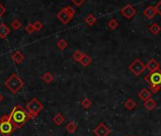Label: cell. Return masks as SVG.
Masks as SVG:
<instances>
[{
  "mask_svg": "<svg viewBox=\"0 0 161 136\" xmlns=\"http://www.w3.org/2000/svg\"><path fill=\"white\" fill-rule=\"evenodd\" d=\"M10 117H11L12 122L15 126L16 129L21 128L28 120L31 118L29 113L24 108H22L20 105H17L13 108V110L10 114Z\"/></svg>",
  "mask_w": 161,
  "mask_h": 136,
  "instance_id": "1",
  "label": "cell"
},
{
  "mask_svg": "<svg viewBox=\"0 0 161 136\" xmlns=\"http://www.w3.org/2000/svg\"><path fill=\"white\" fill-rule=\"evenodd\" d=\"M144 80L149 83L150 89L153 94H156L161 89V70L154 72H150L147 76L144 77Z\"/></svg>",
  "mask_w": 161,
  "mask_h": 136,
  "instance_id": "2",
  "label": "cell"
},
{
  "mask_svg": "<svg viewBox=\"0 0 161 136\" xmlns=\"http://www.w3.org/2000/svg\"><path fill=\"white\" fill-rule=\"evenodd\" d=\"M15 129V126L12 122L10 114H5L0 118V133L3 136H10Z\"/></svg>",
  "mask_w": 161,
  "mask_h": 136,
  "instance_id": "3",
  "label": "cell"
},
{
  "mask_svg": "<svg viewBox=\"0 0 161 136\" xmlns=\"http://www.w3.org/2000/svg\"><path fill=\"white\" fill-rule=\"evenodd\" d=\"M5 86L13 93V94H16L18 93L22 87L24 86V81L16 75V74H13L6 81H5Z\"/></svg>",
  "mask_w": 161,
  "mask_h": 136,
  "instance_id": "4",
  "label": "cell"
},
{
  "mask_svg": "<svg viewBox=\"0 0 161 136\" xmlns=\"http://www.w3.org/2000/svg\"><path fill=\"white\" fill-rule=\"evenodd\" d=\"M44 106L41 102L37 99V97H33L26 106V110L29 113L31 118H35L39 113L43 110Z\"/></svg>",
  "mask_w": 161,
  "mask_h": 136,
  "instance_id": "5",
  "label": "cell"
},
{
  "mask_svg": "<svg viewBox=\"0 0 161 136\" xmlns=\"http://www.w3.org/2000/svg\"><path fill=\"white\" fill-rule=\"evenodd\" d=\"M146 65L139 60V59H136L133 61V62L129 65V70H130L136 77L140 76L143 71L145 70Z\"/></svg>",
  "mask_w": 161,
  "mask_h": 136,
  "instance_id": "6",
  "label": "cell"
},
{
  "mask_svg": "<svg viewBox=\"0 0 161 136\" xmlns=\"http://www.w3.org/2000/svg\"><path fill=\"white\" fill-rule=\"evenodd\" d=\"M120 13L128 20L132 19L136 14H137V11L136 9L131 5V4H126L123 8H121L120 10Z\"/></svg>",
  "mask_w": 161,
  "mask_h": 136,
  "instance_id": "7",
  "label": "cell"
},
{
  "mask_svg": "<svg viewBox=\"0 0 161 136\" xmlns=\"http://www.w3.org/2000/svg\"><path fill=\"white\" fill-rule=\"evenodd\" d=\"M93 132L96 136H108L111 133V130L103 123H100L94 129Z\"/></svg>",
  "mask_w": 161,
  "mask_h": 136,
  "instance_id": "8",
  "label": "cell"
},
{
  "mask_svg": "<svg viewBox=\"0 0 161 136\" xmlns=\"http://www.w3.org/2000/svg\"><path fill=\"white\" fill-rule=\"evenodd\" d=\"M57 18L63 24V25H67V24H68L70 21H71V19L73 18L72 16H70L68 13V12L64 10V8L63 9H62L58 13H57Z\"/></svg>",
  "mask_w": 161,
  "mask_h": 136,
  "instance_id": "9",
  "label": "cell"
},
{
  "mask_svg": "<svg viewBox=\"0 0 161 136\" xmlns=\"http://www.w3.org/2000/svg\"><path fill=\"white\" fill-rule=\"evenodd\" d=\"M146 68H147V69H148L150 72H154V71H157V70L160 69V65H159V63L156 61V60L151 59V60L147 62Z\"/></svg>",
  "mask_w": 161,
  "mask_h": 136,
  "instance_id": "10",
  "label": "cell"
},
{
  "mask_svg": "<svg viewBox=\"0 0 161 136\" xmlns=\"http://www.w3.org/2000/svg\"><path fill=\"white\" fill-rule=\"evenodd\" d=\"M155 14H156V11H155L154 7H153V6H151V5L147 6V7L145 8V10L143 11V15H144L147 19H149V20L153 19V18L155 16Z\"/></svg>",
  "mask_w": 161,
  "mask_h": 136,
  "instance_id": "11",
  "label": "cell"
},
{
  "mask_svg": "<svg viewBox=\"0 0 161 136\" xmlns=\"http://www.w3.org/2000/svg\"><path fill=\"white\" fill-rule=\"evenodd\" d=\"M12 59L14 61L15 63H21L25 60V56H24V54L21 51L16 50V51H14L12 54Z\"/></svg>",
  "mask_w": 161,
  "mask_h": 136,
  "instance_id": "12",
  "label": "cell"
},
{
  "mask_svg": "<svg viewBox=\"0 0 161 136\" xmlns=\"http://www.w3.org/2000/svg\"><path fill=\"white\" fill-rule=\"evenodd\" d=\"M11 30L10 28L5 25V24H0V38L1 39H5L9 34H10Z\"/></svg>",
  "mask_w": 161,
  "mask_h": 136,
  "instance_id": "13",
  "label": "cell"
},
{
  "mask_svg": "<svg viewBox=\"0 0 161 136\" xmlns=\"http://www.w3.org/2000/svg\"><path fill=\"white\" fill-rule=\"evenodd\" d=\"M151 95H152V93H151L148 89L143 88V89H141V91L138 93V97H139V99H141V100H143V101H146V100H148L149 98H151Z\"/></svg>",
  "mask_w": 161,
  "mask_h": 136,
  "instance_id": "14",
  "label": "cell"
},
{
  "mask_svg": "<svg viewBox=\"0 0 161 136\" xmlns=\"http://www.w3.org/2000/svg\"><path fill=\"white\" fill-rule=\"evenodd\" d=\"M143 106L148 110V111H153L156 107V102L153 98H149L148 100L144 101Z\"/></svg>",
  "mask_w": 161,
  "mask_h": 136,
  "instance_id": "15",
  "label": "cell"
},
{
  "mask_svg": "<svg viewBox=\"0 0 161 136\" xmlns=\"http://www.w3.org/2000/svg\"><path fill=\"white\" fill-rule=\"evenodd\" d=\"M84 22H85V24L87 25V26H89V27H92V26H94L96 23H97V17L95 16V15H93V14H88L85 18H84Z\"/></svg>",
  "mask_w": 161,
  "mask_h": 136,
  "instance_id": "16",
  "label": "cell"
},
{
  "mask_svg": "<svg viewBox=\"0 0 161 136\" xmlns=\"http://www.w3.org/2000/svg\"><path fill=\"white\" fill-rule=\"evenodd\" d=\"M137 106V103L136 102L132 99V98H128L126 101H125V103H124V107L128 110V111H132L136 108Z\"/></svg>",
  "mask_w": 161,
  "mask_h": 136,
  "instance_id": "17",
  "label": "cell"
},
{
  "mask_svg": "<svg viewBox=\"0 0 161 136\" xmlns=\"http://www.w3.org/2000/svg\"><path fill=\"white\" fill-rule=\"evenodd\" d=\"M149 30L152 34H153V35H157V34L161 31V27L158 24L154 23L149 27Z\"/></svg>",
  "mask_w": 161,
  "mask_h": 136,
  "instance_id": "18",
  "label": "cell"
},
{
  "mask_svg": "<svg viewBox=\"0 0 161 136\" xmlns=\"http://www.w3.org/2000/svg\"><path fill=\"white\" fill-rule=\"evenodd\" d=\"M53 122L55 125L57 126H61L63 122H64V117L62 114H57L54 117H53Z\"/></svg>",
  "mask_w": 161,
  "mask_h": 136,
  "instance_id": "19",
  "label": "cell"
},
{
  "mask_svg": "<svg viewBox=\"0 0 161 136\" xmlns=\"http://www.w3.org/2000/svg\"><path fill=\"white\" fill-rule=\"evenodd\" d=\"M92 62V59L88 56V55H86V54H83V58H82V60H81V61H80V63L83 65V66H84V67H87L90 63Z\"/></svg>",
  "mask_w": 161,
  "mask_h": 136,
  "instance_id": "20",
  "label": "cell"
},
{
  "mask_svg": "<svg viewBox=\"0 0 161 136\" xmlns=\"http://www.w3.org/2000/svg\"><path fill=\"white\" fill-rule=\"evenodd\" d=\"M77 125L75 124V122H69L67 126H66V129H67V131L69 132V133H74L76 130H77Z\"/></svg>",
  "mask_w": 161,
  "mask_h": 136,
  "instance_id": "21",
  "label": "cell"
},
{
  "mask_svg": "<svg viewBox=\"0 0 161 136\" xmlns=\"http://www.w3.org/2000/svg\"><path fill=\"white\" fill-rule=\"evenodd\" d=\"M42 80L46 82V83H50L53 80H54V76L49 73V72H47L45 73L43 76H42Z\"/></svg>",
  "mask_w": 161,
  "mask_h": 136,
  "instance_id": "22",
  "label": "cell"
},
{
  "mask_svg": "<svg viewBox=\"0 0 161 136\" xmlns=\"http://www.w3.org/2000/svg\"><path fill=\"white\" fill-rule=\"evenodd\" d=\"M107 27L110 28V29H116L118 27V22L117 19L115 18H112L111 20H109V22L107 23Z\"/></svg>",
  "mask_w": 161,
  "mask_h": 136,
  "instance_id": "23",
  "label": "cell"
},
{
  "mask_svg": "<svg viewBox=\"0 0 161 136\" xmlns=\"http://www.w3.org/2000/svg\"><path fill=\"white\" fill-rule=\"evenodd\" d=\"M57 46H58V48L59 49H61V50H64L67 47H68V42L64 40V39H61V40H59L58 41V43H57Z\"/></svg>",
  "mask_w": 161,
  "mask_h": 136,
  "instance_id": "24",
  "label": "cell"
},
{
  "mask_svg": "<svg viewBox=\"0 0 161 136\" xmlns=\"http://www.w3.org/2000/svg\"><path fill=\"white\" fill-rule=\"evenodd\" d=\"M83 53L82 52V51H80V50H76L74 53H73V55H72V58H73V60L74 61H81V60H82V58H83Z\"/></svg>",
  "mask_w": 161,
  "mask_h": 136,
  "instance_id": "25",
  "label": "cell"
},
{
  "mask_svg": "<svg viewBox=\"0 0 161 136\" xmlns=\"http://www.w3.org/2000/svg\"><path fill=\"white\" fill-rule=\"evenodd\" d=\"M91 105H92V102H91V100L89 98H84L82 101V106H83V109H86L87 110V109H89L91 107Z\"/></svg>",
  "mask_w": 161,
  "mask_h": 136,
  "instance_id": "26",
  "label": "cell"
},
{
  "mask_svg": "<svg viewBox=\"0 0 161 136\" xmlns=\"http://www.w3.org/2000/svg\"><path fill=\"white\" fill-rule=\"evenodd\" d=\"M25 30H26L28 33H29V34L33 33V32L35 31V28H34V27H33V24H28V25H27L26 27H25Z\"/></svg>",
  "mask_w": 161,
  "mask_h": 136,
  "instance_id": "27",
  "label": "cell"
},
{
  "mask_svg": "<svg viewBox=\"0 0 161 136\" xmlns=\"http://www.w3.org/2000/svg\"><path fill=\"white\" fill-rule=\"evenodd\" d=\"M64 10H66L67 12H68V13L70 15V16H72V17H74V15H75V10H74V8L73 7H71V6H67V7H64Z\"/></svg>",
  "mask_w": 161,
  "mask_h": 136,
  "instance_id": "28",
  "label": "cell"
},
{
  "mask_svg": "<svg viewBox=\"0 0 161 136\" xmlns=\"http://www.w3.org/2000/svg\"><path fill=\"white\" fill-rule=\"evenodd\" d=\"M33 27L35 28V31H39L43 28V24L40 21H36L33 23Z\"/></svg>",
  "mask_w": 161,
  "mask_h": 136,
  "instance_id": "29",
  "label": "cell"
},
{
  "mask_svg": "<svg viewBox=\"0 0 161 136\" xmlns=\"http://www.w3.org/2000/svg\"><path fill=\"white\" fill-rule=\"evenodd\" d=\"M12 27H13V29H19L20 27H21V23H20V21L19 20H14L13 23H12Z\"/></svg>",
  "mask_w": 161,
  "mask_h": 136,
  "instance_id": "30",
  "label": "cell"
},
{
  "mask_svg": "<svg viewBox=\"0 0 161 136\" xmlns=\"http://www.w3.org/2000/svg\"><path fill=\"white\" fill-rule=\"evenodd\" d=\"M154 9L156 11V13L161 16V0H159V1L157 2V4L154 6Z\"/></svg>",
  "mask_w": 161,
  "mask_h": 136,
  "instance_id": "31",
  "label": "cell"
},
{
  "mask_svg": "<svg viewBox=\"0 0 161 136\" xmlns=\"http://www.w3.org/2000/svg\"><path fill=\"white\" fill-rule=\"evenodd\" d=\"M85 0H71V2L76 6V7H81L83 3H84Z\"/></svg>",
  "mask_w": 161,
  "mask_h": 136,
  "instance_id": "32",
  "label": "cell"
},
{
  "mask_svg": "<svg viewBox=\"0 0 161 136\" xmlns=\"http://www.w3.org/2000/svg\"><path fill=\"white\" fill-rule=\"evenodd\" d=\"M6 12V8L2 5V4H0V17L3 16Z\"/></svg>",
  "mask_w": 161,
  "mask_h": 136,
  "instance_id": "33",
  "label": "cell"
},
{
  "mask_svg": "<svg viewBox=\"0 0 161 136\" xmlns=\"http://www.w3.org/2000/svg\"><path fill=\"white\" fill-rule=\"evenodd\" d=\"M3 100V96H2V95L1 94H0V102H1Z\"/></svg>",
  "mask_w": 161,
  "mask_h": 136,
  "instance_id": "34",
  "label": "cell"
},
{
  "mask_svg": "<svg viewBox=\"0 0 161 136\" xmlns=\"http://www.w3.org/2000/svg\"><path fill=\"white\" fill-rule=\"evenodd\" d=\"M125 136H129V135H125Z\"/></svg>",
  "mask_w": 161,
  "mask_h": 136,
  "instance_id": "35",
  "label": "cell"
},
{
  "mask_svg": "<svg viewBox=\"0 0 161 136\" xmlns=\"http://www.w3.org/2000/svg\"><path fill=\"white\" fill-rule=\"evenodd\" d=\"M133 136H136V135H133Z\"/></svg>",
  "mask_w": 161,
  "mask_h": 136,
  "instance_id": "36",
  "label": "cell"
}]
</instances>
